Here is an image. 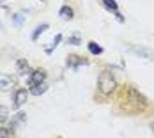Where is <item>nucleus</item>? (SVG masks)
Wrapping results in <instances>:
<instances>
[{
    "label": "nucleus",
    "instance_id": "1",
    "mask_svg": "<svg viewBox=\"0 0 154 138\" xmlns=\"http://www.w3.org/2000/svg\"><path fill=\"white\" fill-rule=\"evenodd\" d=\"M113 108L119 115L135 117V115H143L149 110H152V105L147 99V96L142 94L133 83H124V85H119Z\"/></svg>",
    "mask_w": 154,
    "mask_h": 138
},
{
    "label": "nucleus",
    "instance_id": "2",
    "mask_svg": "<svg viewBox=\"0 0 154 138\" xmlns=\"http://www.w3.org/2000/svg\"><path fill=\"white\" fill-rule=\"evenodd\" d=\"M119 90V81L112 71H101L97 76L96 83V94L94 99L96 103H106L112 97H115V94Z\"/></svg>",
    "mask_w": 154,
    "mask_h": 138
},
{
    "label": "nucleus",
    "instance_id": "3",
    "mask_svg": "<svg viewBox=\"0 0 154 138\" xmlns=\"http://www.w3.org/2000/svg\"><path fill=\"white\" fill-rule=\"evenodd\" d=\"M29 96H30V90H29V89H23V87L14 89V92H13V105H11L13 112H18L20 108L23 106V105L27 103Z\"/></svg>",
    "mask_w": 154,
    "mask_h": 138
},
{
    "label": "nucleus",
    "instance_id": "4",
    "mask_svg": "<svg viewBox=\"0 0 154 138\" xmlns=\"http://www.w3.org/2000/svg\"><path fill=\"white\" fill-rule=\"evenodd\" d=\"M46 78H48V71L45 67H35V69H32V73L29 75L27 85H29V89L35 87V85H41V83L46 81Z\"/></svg>",
    "mask_w": 154,
    "mask_h": 138
},
{
    "label": "nucleus",
    "instance_id": "5",
    "mask_svg": "<svg viewBox=\"0 0 154 138\" xmlns=\"http://www.w3.org/2000/svg\"><path fill=\"white\" fill-rule=\"evenodd\" d=\"M89 64H91V60H89L87 57L78 55V53H69V55L66 57V66H67L69 69H73V71H78L80 66H89Z\"/></svg>",
    "mask_w": 154,
    "mask_h": 138
},
{
    "label": "nucleus",
    "instance_id": "6",
    "mask_svg": "<svg viewBox=\"0 0 154 138\" xmlns=\"http://www.w3.org/2000/svg\"><path fill=\"white\" fill-rule=\"evenodd\" d=\"M14 87H16V80L11 75H5V73L0 75V92H9Z\"/></svg>",
    "mask_w": 154,
    "mask_h": 138
},
{
    "label": "nucleus",
    "instance_id": "7",
    "mask_svg": "<svg viewBox=\"0 0 154 138\" xmlns=\"http://www.w3.org/2000/svg\"><path fill=\"white\" fill-rule=\"evenodd\" d=\"M16 67V73L20 75V76H25V75H30L32 69H30V64H29V60L27 59H18L14 64Z\"/></svg>",
    "mask_w": 154,
    "mask_h": 138
},
{
    "label": "nucleus",
    "instance_id": "8",
    "mask_svg": "<svg viewBox=\"0 0 154 138\" xmlns=\"http://www.w3.org/2000/svg\"><path fill=\"white\" fill-rule=\"evenodd\" d=\"M131 51H133L135 55L142 57V59H147V60H154V53H152V50H149V48H145V46H131Z\"/></svg>",
    "mask_w": 154,
    "mask_h": 138
},
{
    "label": "nucleus",
    "instance_id": "9",
    "mask_svg": "<svg viewBox=\"0 0 154 138\" xmlns=\"http://www.w3.org/2000/svg\"><path fill=\"white\" fill-rule=\"evenodd\" d=\"M59 16H60V20H64V21H71L75 18V9L69 4H64L60 9H59Z\"/></svg>",
    "mask_w": 154,
    "mask_h": 138
},
{
    "label": "nucleus",
    "instance_id": "10",
    "mask_svg": "<svg viewBox=\"0 0 154 138\" xmlns=\"http://www.w3.org/2000/svg\"><path fill=\"white\" fill-rule=\"evenodd\" d=\"M25 122H27V113L18 110L14 115H13V121H9V127L11 129H16L20 124H25Z\"/></svg>",
    "mask_w": 154,
    "mask_h": 138
},
{
    "label": "nucleus",
    "instance_id": "11",
    "mask_svg": "<svg viewBox=\"0 0 154 138\" xmlns=\"http://www.w3.org/2000/svg\"><path fill=\"white\" fill-rule=\"evenodd\" d=\"M87 50H89V53L94 55V57H99V55L105 53L103 46L99 44V43H96V41H89V43H87Z\"/></svg>",
    "mask_w": 154,
    "mask_h": 138
},
{
    "label": "nucleus",
    "instance_id": "12",
    "mask_svg": "<svg viewBox=\"0 0 154 138\" xmlns=\"http://www.w3.org/2000/svg\"><path fill=\"white\" fill-rule=\"evenodd\" d=\"M48 29H50V25H48V23H41V25H37V27L32 30L30 39L34 41V43H35V41H37V39H39V37H41V35H43V34L48 30Z\"/></svg>",
    "mask_w": 154,
    "mask_h": 138
},
{
    "label": "nucleus",
    "instance_id": "13",
    "mask_svg": "<svg viewBox=\"0 0 154 138\" xmlns=\"http://www.w3.org/2000/svg\"><path fill=\"white\" fill-rule=\"evenodd\" d=\"M11 21H13V25H14L16 29H21V27H23V23H25V11L14 13V14L11 16Z\"/></svg>",
    "mask_w": 154,
    "mask_h": 138
},
{
    "label": "nucleus",
    "instance_id": "14",
    "mask_svg": "<svg viewBox=\"0 0 154 138\" xmlns=\"http://www.w3.org/2000/svg\"><path fill=\"white\" fill-rule=\"evenodd\" d=\"M62 39H64V35H62V34H57V35L51 39L50 46H46V48H45V51H46L48 55H51V53H53V50H55V48H57V46L62 43Z\"/></svg>",
    "mask_w": 154,
    "mask_h": 138
},
{
    "label": "nucleus",
    "instance_id": "15",
    "mask_svg": "<svg viewBox=\"0 0 154 138\" xmlns=\"http://www.w3.org/2000/svg\"><path fill=\"white\" fill-rule=\"evenodd\" d=\"M99 2H101V5L106 9L108 13H117V11H119L117 0H99Z\"/></svg>",
    "mask_w": 154,
    "mask_h": 138
},
{
    "label": "nucleus",
    "instance_id": "16",
    "mask_svg": "<svg viewBox=\"0 0 154 138\" xmlns=\"http://www.w3.org/2000/svg\"><path fill=\"white\" fill-rule=\"evenodd\" d=\"M29 90H30V94H32V96H43V94H45V92L48 90V85H46V81H45V83H41V85H35V87H30Z\"/></svg>",
    "mask_w": 154,
    "mask_h": 138
},
{
    "label": "nucleus",
    "instance_id": "17",
    "mask_svg": "<svg viewBox=\"0 0 154 138\" xmlns=\"http://www.w3.org/2000/svg\"><path fill=\"white\" fill-rule=\"evenodd\" d=\"M66 44H71V46H80L82 44V37H80V32H75L73 35H69L66 39Z\"/></svg>",
    "mask_w": 154,
    "mask_h": 138
},
{
    "label": "nucleus",
    "instance_id": "18",
    "mask_svg": "<svg viewBox=\"0 0 154 138\" xmlns=\"http://www.w3.org/2000/svg\"><path fill=\"white\" fill-rule=\"evenodd\" d=\"M5 122H9V108L0 105V126H4Z\"/></svg>",
    "mask_w": 154,
    "mask_h": 138
},
{
    "label": "nucleus",
    "instance_id": "19",
    "mask_svg": "<svg viewBox=\"0 0 154 138\" xmlns=\"http://www.w3.org/2000/svg\"><path fill=\"white\" fill-rule=\"evenodd\" d=\"M0 138H14V129H11L9 126L7 127L0 126Z\"/></svg>",
    "mask_w": 154,
    "mask_h": 138
},
{
    "label": "nucleus",
    "instance_id": "20",
    "mask_svg": "<svg viewBox=\"0 0 154 138\" xmlns=\"http://www.w3.org/2000/svg\"><path fill=\"white\" fill-rule=\"evenodd\" d=\"M113 16H115V20H117L119 23H126V18H124V14L121 13V11H117V13H113Z\"/></svg>",
    "mask_w": 154,
    "mask_h": 138
},
{
    "label": "nucleus",
    "instance_id": "21",
    "mask_svg": "<svg viewBox=\"0 0 154 138\" xmlns=\"http://www.w3.org/2000/svg\"><path fill=\"white\" fill-rule=\"evenodd\" d=\"M149 127H151V131L154 133V121H151V122H149Z\"/></svg>",
    "mask_w": 154,
    "mask_h": 138
},
{
    "label": "nucleus",
    "instance_id": "22",
    "mask_svg": "<svg viewBox=\"0 0 154 138\" xmlns=\"http://www.w3.org/2000/svg\"><path fill=\"white\" fill-rule=\"evenodd\" d=\"M0 7H4V9H7V5L4 4V0H0Z\"/></svg>",
    "mask_w": 154,
    "mask_h": 138
},
{
    "label": "nucleus",
    "instance_id": "23",
    "mask_svg": "<svg viewBox=\"0 0 154 138\" xmlns=\"http://www.w3.org/2000/svg\"><path fill=\"white\" fill-rule=\"evenodd\" d=\"M57 138H64V136H57Z\"/></svg>",
    "mask_w": 154,
    "mask_h": 138
},
{
    "label": "nucleus",
    "instance_id": "24",
    "mask_svg": "<svg viewBox=\"0 0 154 138\" xmlns=\"http://www.w3.org/2000/svg\"><path fill=\"white\" fill-rule=\"evenodd\" d=\"M39 2H45V0H39Z\"/></svg>",
    "mask_w": 154,
    "mask_h": 138
}]
</instances>
